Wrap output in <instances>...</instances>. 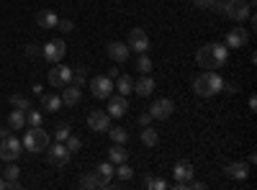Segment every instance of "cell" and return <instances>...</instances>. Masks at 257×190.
Here are the masks:
<instances>
[{
  "mask_svg": "<svg viewBox=\"0 0 257 190\" xmlns=\"http://www.w3.org/2000/svg\"><path fill=\"white\" fill-rule=\"evenodd\" d=\"M0 190H8V182H6V177H0Z\"/></svg>",
  "mask_w": 257,
  "mask_h": 190,
  "instance_id": "cell-44",
  "label": "cell"
},
{
  "mask_svg": "<svg viewBox=\"0 0 257 190\" xmlns=\"http://www.w3.org/2000/svg\"><path fill=\"white\" fill-rule=\"evenodd\" d=\"M54 134H57V141H64V139H67V136L72 134V129H70V123H59Z\"/></svg>",
  "mask_w": 257,
  "mask_h": 190,
  "instance_id": "cell-37",
  "label": "cell"
},
{
  "mask_svg": "<svg viewBox=\"0 0 257 190\" xmlns=\"http://www.w3.org/2000/svg\"><path fill=\"white\" fill-rule=\"evenodd\" d=\"M88 126H90V131L103 134V131L111 129V116L105 113V111H90L88 113Z\"/></svg>",
  "mask_w": 257,
  "mask_h": 190,
  "instance_id": "cell-12",
  "label": "cell"
},
{
  "mask_svg": "<svg viewBox=\"0 0 257 190\" xmlns=\"http://www.w3.org/2000/svg\"><path fill=\"white\" fill-rule=\"evenodd\" d=\"M90 93L95 100H108L113 95V80L108 75H98L90 80Z\"/></svg>",
  "mask_w": 257,
  "mask_h": 190,
  "instance_id": "cell-6",
  "label": "cell"
},
{
  "mask_svg": "<svg viewBox=\"0 0 257 190\" xmlns=\"http://www.w3.org/2000/svg\"><path fill=\"white\" fill-rule=\"evenodd\" d=\"M126 159H128V152L123 149V144H113L111 149H108V162L121 164V162H126Z\"/></svg>",
  "mask_w": 257,
  "mask_h": 190,
  "instance_id": "cell-26",
  "label": "cell"
},
{
  "mask_svg": "<svg viewBox=\"0 0 257 190\" xmlns=\"http://www.w3.org/2000/svg\"><path fill=\"white\" fill-rule=\"evenodd\" d=\"M160 141V134L152 129V126H144V131H142V144L144 146H157Z\"/></svg>",
  "mask_w": 257,
  "mask_h": 190,
  "instance_id": "cell-27",
  "label": "cell"
},
{
  "mask_svg": "<svg viewBox=\"0 0 257 190\" xmlns=\"http://www.w3.org/2000/svg\"><path fill=\"white\" fill-rule=\"evenodd\" d=\"M137 70H139L142 75H149V72H152V59L147 57V52L139 54V59H137Z\"/></svg>",
  "mask_w": 257,
  "mask_h": 190,
  "instance_id": "cell-30",
  "label": "cell"
},
{
  "mask_svg": "<svg viewBox=\"0 0 257 190\" xmlns=\"http://www.w3.org/2000/svg\"><path fill=\"white\" fill-rule=\"evenodd\" d=\"M8 126H11V131H21V129L26 126V111L16 108V111L8 116Z\"/></svg>",
  "mask_w": 257,
  "mask_h": 190,
  "instance_id": "cell-24",
  "label": "cell"
},
{
  "mask_svg": "<svg viewBox=\"0 0 257 190\" xmlns=\"http://www.w3.org/2000/svg\"><path fill=\"white\" fill-rule=\"evenodd\" d=\"M126 47L132 49V52H137V54L147 52V49H149V36H147V31H144V29H132V31H128V39H126Z\"/></svg>",
  "mask_w": 257,
  "mask_h": 190,
  "instance_id": "cell-10",
  "label": "cell"
},
{
  "mask_svg": "<svg viewBox=\"0 0 257 190\" xmlns=\"http://www.w3.org/2000/svg\"><path fill=\"white\" fill-rule=\"evenodd\" d=\"M82 100V90L77 88V85H70L67 88H62V105H70V108H75V105Z\"/></svg>",
  "mask_w": 257,
  "mask_h": 190,
  "instance_id": "cell-19",
  "label": "cell"
},
{
  "mask_svg": "<svg viewBox=\"0 0 257 190\" xmlns=\"http://www.w3.org/2000/svg\"><path fill=\"white\" fill-rule=\"evenodd\" d=\"M47 159H49V164H54V167H64L70 159H72V154L67 152V146H64V141H57V144H49L47 146Z\"/></svg>",
  "mask_w": 257,
  "mask_h": 190,
  "instance_id": "cell-9",
  "label": "cell"
},
{
  "mask_svg": "<svg viewBox=\"0 0 257 190\" xmlns=\"http://www.w3.org/2000/svg\"><path fill=\"white\" fill-rule=\"evenodd\" d=\"M126 111H128V100H126V95H111L108 98V113L111 118H121V116H126Z\"/></svg>",
  "mask_w": 257,
  "mask_h": 190,
  "instance_id": "cell-14",
  "label": "cell"
},
{
  "mask_svg": "<svg viewBox=\"0 0 257 190\" xmlns=\"http://www.w3.org/2000/svg\"><path fill=\"white\" fill-rule=\"evenodd\" d=\"M155 88H157V82H155V77H149V75H142L139 80H134V93H137L139 98L152 95Z\"/></svg>",
  "mask_w": 257,
  "mask_h": 190,
  "instance_id": "cell-16",
  "label": "cell"
},
{
  "mask_svg": "<svg viewBox=\"0 0 257 190\" xmlns=\"http://www.w3.org/2000/svg\"><path fill=\"white\" fill-rule=\"evenodd\" d=\"M72 82L77 88H82L88 82V67H72Z\"/></svg>",
  "mask_w": 257,
  "mask_h": 190,
  "instance_id": "cell-29",
  "label": "cell"
},
{
  "mask_svg": "<svg viewBox=\"0 0 257 190\" xmlns=\"http://www.w3.org/2000/svg\"><path fill=\"white\" fill-rule=\"evenodd\" d=\"M72 82V67H67V65H62V62H57V65H52V70H49V85L52 88H67Z\"/></svg>",
  "mask_w": 257,
  "mask_h": 190,
  "instance_id": "cell-5",
  "label": "cell"
},
{
  "mask_svg": "<svg viewBox=\"0 0 257 190\" xmlns=\"http://www.w3.org/2000/svg\"><path fill=\"white\" fill-rule=\"evenodd\" d=\"M80 187H82V190H93V187H111V180L100 177L98 172H90V175H82V177H80Z\"/></svg>",
  "mask_w": 257,
  "mask_h": 190,
  "instance_id": "cell-17",
  "label": "cell"
},
{
  "mask_svg": "<svg viewBox=\"0 0 257 190\" xmlns=\"http://www.w3.org/2000/svg\"><path fill=\"white\" fill-rule=\"evenodd\" d=\"M11 134V126H0V139H6Z\"/></svg>",
  "mask_w": 257,
  "mask_h": 190,
  "instance_id": "cell-42",
  "label": "cell"
},
{
  "mask_svg": "<svg viewBox=\"0 0 257 190\" xmlns=\"http://www.w3.org/2000/svg\"><path fill=\"white\" fill-rule=\"evenodd\" d=\"M193 90H196L201 98H213V95H219L224 90V77L216 70H206L193 80Z\"/></svg>",
  "mask_w": 257,
  "mask_h": 190,
  "instance_id": "cell-2",
  "label": "cell"
},
{
  "mask_svg": "<svg viewBox=\"0 0 257 190\" xmlns=\"http://www.w3.org/2000/svg\"><path fill=\"white\" fill-rule=\"evenodd\" d=\"M21 144H24V149H26V152L39 154V152H44L47 146H49V136H47V131L41 129V126H31Z\"/></svg>",
  "mask_w": 257,
  "mask_h": 190,
  "instance_id": "cell-4",
  "label": "cell"
},
{
  "mask_svg": "<svg viewBox=\"0 0 257 190\" xmlns=\"http://www.w3.org/2000/svg\"><path fill=\"white\" fill-rule=\"evenodd\" d=\"M26 57H29V59H39V57H41V47L29 44V47H26Z\"/></svg>",
  "mask_w": 257,
  "mask_h": 190,
  "instance_id": "cell-39",
  "label": "cell"
},
{
  "mask_svg": "<svg viewBox=\"0 0 257 190\" xmlns=\"http://www.w3.org/2000/svg\"><path fill=\"white\" fill-rule=\"evenodd\" d=\"M213 11L224 18H231V21H237V24H242V21H247L249 13H252V3H244V0H216Z\"/></svg>",
  "mask_w": 257,
  "mask_h": 190,
  "instance_id": "cell-3",
  "label": "cell"
},
{
  "mask_svg": "<svg viewBox=\"0 0 257 190\" xmlns=\"http://www.w3.org/2000/svg\"><path fill=\"white\" fill-rule=\"evenodd\" d=\"M173 111H175V103L170 100V98H160V100H155L152 105H149V116L157 118V121L170 118V116H173Z\"/></svg>",
  "mask_w": 257,
  "mask_h": 190,
  "instance_id": "cell-11",
  "label": "cell"
},
{
  "mask_svg": "<svg viewBox=\"0 0 257 190\" xmlns=\"http://www.w3.org/2000/svg\"><path fill=\"white\" fill-rule=\"evenodd\" d=\"M149 123H152V116H149V113H142V116H139V126H149Z\"/></svg>",
  "mask_w": 257,
  "mask_h": 190,
  "instance_id": "cell-41",
  "label": "cell"
},
{
  "mask_svg": "<svg viewBox=\"0 0 257 190\" xmlns=\"http://www.w3.org/2000/svg\"><path fill=\"white\" fill-rule=\"evenodd\" d=\"M249 111H257V98H254V95L249 98Z\"/></svg>",
  "mask_w": 257,
  "mask_h": 190,
  "instance_id": "cell-43",
  "label": "cell"
},
{
  "mask_svg": "<svg viewBox=\"0 0 257 190\" xmlns=\"http://www.w3.org/2000/svg\"><path fill=\"white\" fill-rule=\"evenodd\" d=\"M105 52H108V57L116 62V65H123V62L128 59V54H132V49H128L123 41H111V44L105 47Z\"/></svg>",
  "mask_w": 257,
  "mask_h": 190,
  "instance_id": "cell-15",
  "label": "cell"
},
{
  "mask_svg": "<svg viewBox=\"0 0 257 190\" xmlns=\"http://www.w3.org/2000/svg\"><path fill=\"white\" fill-rule=\"evenodd\" d=\"M18 164L16 162H11L8 167H6V172H3V177H6V182H8V190H18Z\"/></svg>",
  "mask_w": 257,
  "mask_h": 190,
  "instance_id": "cell-25",
  "label": "cell"
},
{
  "mask_svg": "<svg viewBox=\"0 0 257 190\" xmlns=\"http://www.w3.org/2000/svg\"><path fill=\"white\" fill-rule=\"evenodd\" d=\"M247 41H249L247 29H242V26L229 29V34H226V49H242V47H247Z\"/></svg>",
  "mask_w": 257,
  "mask_h": 190,
  "instance_id": "cell-13",
  "label": "cell"
},
{
  "mask_svg": "<svg viewBox=\"0 0 257 190\" xmlns=\"http://www.w3.org/2000/svg\"><path fill=\"white\" fill-rule=\"evenodd\" d=\"M196 3V8H201V11H211L213 6H216V0H193Z\"/></svg>",
  "mask_w": 257,
  "mask_h": 190,
  "instance_id": "cell-40",
  "label": "cell"
},
{
  "mask_svg": "<svg viewBox=\"0 0 257 190\" xmlns=\"http://www.w3.org/2000/svg\"><path fill=\"white\" fill-rule=\"evenodd\" d=\"M57 29H59L62 34H70V31L75 29V24H72L70 18H62V21H57Z\"/></svg>",
  "mask_w": 257,
  "mask_h": 190,
  "instance_id": "cell-38",
  "label": "cell"
},
{
  "mask_svg": "<svg viewBox=\"0 0 257 190\" xmlns=\"http://www.w3.org/2000/svg\"><path fill=\"white\" fill-rule=\"evenodd\" d=\"M113 90H118V95L134 93V77H132V75H118L116 82H113Z\"/></svg>",
  "mask_w": 257,
  "mask_h": 190,
  "instance_id": "cell-20",
  "label": "cell"
},
{
  "mask_svg": "<svg viewBox=\"0 0 257 190\" xmlns=\"http://www.w3.org/2000/svg\"><path fill=\"white\" fill-rule=\"evenodd\" d=\"M173 175H175V182H188V180H193V164H190V162H178L175 170H173Z\"/></svg>",
  "mask_w": 257,
  "mask_h": 190,
  "instance_id": "cell-21",
  "label": "cell"
},
{
  "mask_svg": "<svg viewBox=\"0 0 257 190\" xmlns=\"http://www.w3.org/2000/svg\"><path fill=\"white\" fill-rule=\"evenodd\" d=\"M57 13L54 11H41L39 16H36V26L39 29H57Z\"/></svg>",
  "mask_w": 257,
  "mask_h": 190,
  "instance_id": "cell-22",
  "label": "cell"
},
{
  "mask_svg": "<svg viewBox=\"0 0 257 190\" xmlns=\"http://www.w3.org/2000/svg\"><path fill=\"white\" fill-rule=\"evenodd\" d=\"M26 123L29 126H41V123H44V116H41L39 111H34V108H29L26 111Z\"/></svg>",
  "mask_w": 257,
  "mask_h": 190,
  "instance_id": "cell-35",
  "label": "cell"
},
{
  "mask_svg": "<svg viewBox=\"0 0 257 190\" xmlns=\"http://www.w3.org/2000/svg\"><path fill=\"white\" fill-rule=\"evenodd\" d=\"M41 108H44V111H52V113H57V111L62 108V95H57V93L41 95Z\"/></svg>",
  "mask_w": 257,
  "mask_h": 190,
  "instance_id": "cell-23",
  "label": "cell"
},
{
  "mask_svg": "<svg viewBox=\"0 0 257 190\" xmlns=\"http://www.w3.org/2000/svg\"><path fill=\"white\" fill-rule=\"evenodd\" d=\"M95 172H98L100 177H105V180H111V177H113V172H116V164H113V162H100Z\"/></svg>",
  "mask_w": 257,
  "mask_h": 190,
  "instance_id": "cell-32",
  "label": "cell"
},
{
  "mask_svg": "<svg viewBox=\"0 0 257 190\" xmlns=\"http://www.w3.org/2000/svg\"><path fill=\"white\" fill-rule=\"evenodd\" d=\"M144 187H152V190H165V187H167V182H165L162 177H147V180H144Z\"/></svg>",
  "mask_w": 257,
  "mask_h": 190,
  "instance_id": "cell-36",
  "label": "cell"
},
{
  "mask_svg": "<svg viewBox=\"0 0 257 190\" xmlns=\"http://www.w3.org/2000/svg\"><path fill=\"white\" fill-rule=\"evenodd\" d=\"M113 175H118V180L128 182V180L134 177V170H132V167H128L126 162H121V164H116V172H113Z\"/></svg>",
  "mask_w": 257,
  "mask_h": 190,
  "instance_id": "cell-31",
  "label": "cell"
},
{
  "mask_svg": "<svg viewBox=\"0 0 257 190\" xmlns=\"http://www.w3.org/2000/svg\"><path fill=\"white\" fill-rule=\"evenodd\" d=\"M21 149H24V144H21L18 136L8 134L6 139H0V157H3L6 162H16L21 157Z\"/></svg>",
  "mask_w": 257,
  "mask_h": 190,
  "instance_id": "cell-7",
  "label": "cell"
},
{
  "mask_svg": "<svg viewBox=\"0 0 257 190\" xmlns=\"http://www.w3.org/2000/svg\"><path fill=\"white\" fill-rule=\"evenodd\" d=\"M111 139H113V144H126L128 141V131L126 129H121V126H116V129H108L105 131Z\"/></svg>",
  "mask_w": 257,
  "mask_h": 190,
  "instance_id": "cell-28",
  "label": "cell"
},
{
  "mask_svg": "<svg viewBox=\"0 0 257 190\" xmlns=\"http://www.w3.org/2000/svg\"><path fill=\"white\" fill-rule=\"evenodd\" d=\"M226 59H229L226 44H206L196 52V62L201 70H219L226 65Z\"/></svg>",
  "mask_w": 257,
  "mask_h": 190,
  "instance_id": "cell-1",
  "label": "cell"
},
{
  "mask_svg": "<svg viewBox=\"0 0 257 190\" xmlns=\"http://www.w3.org/2000/svg\"><path fill=\"white\" fill-rule=\"evenodd\" d=\"M11 105H13V108H21V111H29L31 108V100L26 95H11Z\"/></svg>",
  "mask_w": 257,
  "mask_h": 190,
  "instance_id": "cell-33",
  "label": "cell"
},
{
  "mask_svg": "<svg viewBox=\"0 0 257 190\" xmlns=\"http://www.w3.org/2000/svg\"><path fill=\"white\" fill-rule=\"evenodd\" d=\"M224 172H226L231 180H247L249 164H247V162H229V164L224 167Z\"/></svg>",
  "mask_w": 257,
  "mask_h": 190,
  "instance_id": "cell-18",
  "label": "cell"
},
{
  "mask_svg": "<svg viewBox=\"0 0 257 190\" xmlns=\"http://www.w3.org/2000/svg\"><path fill=\"white\" fill-rule=\"evenodd\" d=\"M64 54H67V44H64L62 39H54V41H49V44L41 47V57H44L49 65H57V62H62Z\"/></svg>",
  "mask_w": 257,
  "mask_h": 190,
  "instance_id": "cell-8",
  "label": "cell"
},
{
  "mask_svg": "<svg viewBox=\"0 0 257 190\" xmlns=\"http://www.w3.org/2000/svg\"><path fill=\"white\" fill-rule=\"evenodd\" d=\"M64 146H67V152H70V154H77V152H80V146H82V141H80L77 136L70 134L67 139H64Z\"/></svg>",
  "mask_w": 257,
  "mask_h": 190,
  "instance_id": "cell-34",
  "label": "cell"
}]
</instances>
